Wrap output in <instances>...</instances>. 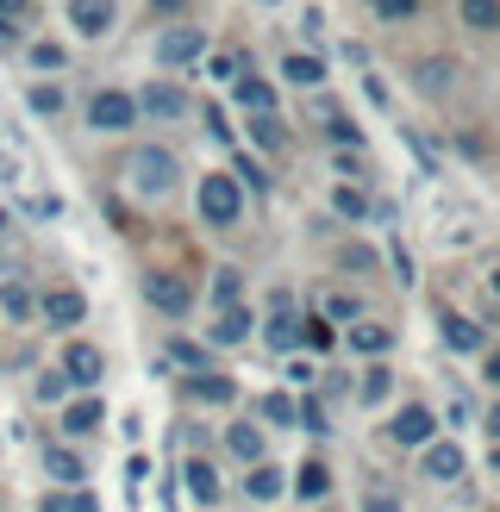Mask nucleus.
I'll use <instances>...</instances> for the list:
<instances>
[{
  "label": "nucleus",
  "instance_id": "f257e3e1",
  "mask_svg": "<svg viewBox=\"0 0 500 512\" xmlns=\"http://www.w3.org/2000/svg\"><path fill=\"white\" fill-rule=\"evenodd\" d=\"M244 213V188L232 175H200V219L207 225H238Z\"/></svg>",
  "mask_w": 500,
  "mask_h": 512
},
{
  "label": "nucleus",
  "instance_id": "f03ea898",
  "mask_svg": "<svg viewBox=\"0 0 500 512\" xmlns=\"http://www.w3.org/2000/svg\"><path fill=\"white\" fill-rule=\"evenodd\" d=\"M125 169H132V188H138V194H169V188H175V175H182L169 150H150V144L132 150V163H125Z\"/></svg>",
  "mask_w": 500,
  "mask_h": 512
},
{
  "label": "nucleus",
  "instance_id": "7ed1b4c3",
  "mask_svg": "<svg viewBox=\"0 0 500 512\" xmlns=\"http://www.w3.org/2000/svg\"><path fill=\"white\" fill-rule=\"evenodd\" d=\"M144 300L157 306V313H169V319H182L188 306H194V288H188L182 275H169V269H150V275H144Z\"/></svg>",
  "mask_w": 500,
  "mask_h": 512
},
{
  "label": "nucleus",
  "instance_id": "20e7f679",
  "mask_svg": "<svg viewBox=\"0 0 500 512\" xmlns=\"http://www.w3.org/2000/svg\"><path fill=\"white\" fill-rule=\"evenodd\" d=\"M132 119H138V100L119 94V88H100V94L88 100V125H94V132H125Z\"/></svg>",
  "mask_w": 500,
  "mask_h": 512
},
{
  "label": "nucleus",
  "instance_id": "39448f33",
  "mask_svg": "<svg viewBox=\"0 0 500 512\" xmlns=\"http://www.w3.org/2000/svg\"><path fill=\"white\" fill-rule=\"evenodd\" d=\"M200 50H207V38H200V25H169V32L157 38V57H163L169 69H182V63H194Z\"/></svg>",
  "mask_w": 500,
  "mask_h": 512
},
{
  "label": "nucleus",
  "instance_id": "423d86ee",
  "mask_svg": "<svg viewBox=\"0 0 500 512\" xmlns=\"http://www.w3.org/2000/svg\"><path fill=\"white\" fill-rule=\"evenodd\" d=\"M138 113H150V119H182L188 113V94L175 88V82H150L138 94Z\"/></svg>",
  "mask_w": 500,
  "mask_h": 512
},
{
  "label": "nucleus",
  "instance_id": "0eeeda50",
  "mask_svg": "<svg viewBox=\"0 0 500 512\" xmlns=\"http://www.w3.org/2000/svg\"><path fill=\"white\" fill-rule=\"evenodd\" d=\"M63 375L75 381V388H94V381L107 375V356H100L94 344H69V356H63Z\"/></svg>",
  "mask_w": 500,
  "mask_h": 512
},
{
  "label": "nucleus",
  "instance_id": "6e6552de",
  "mask_svg": "<svg viewBox=\"0 0 500 512\" xmlns=\"http://www.w3.org/2000/svg\"><path fill=\"white\" fill-rule=\"evenodd\" d=\"M69 19L82 38H107L113 32V0H69Z\"/></svg>",
  "mask_w": 500,
  "mask_h": 512
},
{
  "label": "nucleus",
  "instance_id": "1a4fd4ad",
  "mask_svg": "<svg viewBox=\"0 0 500 512\" xmlns=\"http://www.w3.org/2000/svg\"><path fill=\"white\" fill-rule=\"evenodd\" d=\"M432 425H438V419L425 413V406H400L388 431H394V444H425V438H432Z\"/></svg>",
  "mask_w": 500,
  "mask_h": 512
},
{
  "label": "nucleus",
  "instance_id": "9d476101",
  "mask_svg": "<svg viewBox=\"0 0 500 512\" xmlns=\"http://www.w3.org/2000/svg\"><path fill=\"white\" fill-rule=\"evenodd\" d=\"M100 419H107V406L88 394V400H75L69 413H63V431H69V438H88V431H100Z\"/></svg>",
  "mask_w": 500,
  "mask_h": 512
},
{
  "label": "nucleus",
  "instance_id": "9b49d317",
  "mask_svg": "<svg viewBox=\"0 0 500 512\" xmlns=\"http://www.w3.org/2000/svg\"><path fill=\"white\" fill-rule=\"evenodd\" d=\"M188 394H194V400H207V406H225V400L238 394V381H232V375H213V369H200V375L188 381Z\"/></svg>",
  "mask_w": 500,
  "mask_h": 512
},
{
  "label": "nucleus",
  "instance_id": "f8f14e48",
  "mask_svg": "<svg viewBox=\"0 0 500 512\" xmlns=\"http://www.w3.org/2000/svg\"><path fill=\"white\" fill-rule=\"evenodd\" d=\"M282 488H288V481H282V469H275V463H257V469L244 475V494L250 500H282Z\"/></svg>",
  "mask_w": 500,
  "mask_h": 512
},
{
  "label": "nucleus",
  "instance_id": "ddd939ff",
  "mask_svg": "<svg viewBox=\"0 0 500 512\" xmlns=\"http://www.w3.org/2000/svg\"><path fill=\"white\" fill-rule=\"evenodd\" d=\"M44 313L57 319V325H82V313H88V300L75 294V288H57V294H44Z\"/></svg>",
  "mask_w": 500,
  "mask_h": 512
},
{
  "label": "nucleus",
  "instance_id": "4468645a",
  "mask_svg": "<svg viewBox=\"0 0 500 512\" xmlns=\"http://www.w3.org/2000/svg\"><path fill=\"white\" fill-rule=\"evenodd\" d=\"M425 475H432V481H457L463 475V450L457 444H432V450H425Z\"/></svg>",
  "mask_w": 500,
  "mask_h": 512
},
{
  "label": "nucleus",
  "instance_id": "2eb2a0df",
  "mask_svg": "<svg viewBox=\"0 0 500 512\" xmlns=\"http://www.w3.org/2000/svg\"><path fill=\"white\" fill-rule=\"evenodd\" d=\"M182 475H188V494H194L200 506H213V500H219V475H213V463H200V456H194Z\"/></svg>",
  "mask_w": 500,
  "mask_h": 512
},
{
  "label": "nucleus",
  "instance_id": "dca6fc26",
  "mask_svg": "<svg viewBox=\"0 0 500 512\" xmlns=\"http://www.w3.org/2000/svg\"><path fill=\"white\" fill-rule=\"evenodd\" d=\"M269 344H275V350H294V344H300V325L288 319V294H275V319H269Z\"/></svg>",
  "mask_w": 500,
  "mask_h": 512
},
{
  "label": "nucleus",
  "instance_id": "f3484780",
  "mask_svg": "<svg viewBox=\"0 0 500 512\" xmlns=\"http://www.w3.org/2000/svg\"><path fill=\"white\" fill-rule=\"evenodd\" d=\"M444 344H450V350H482V325H475V319H457V313H444Z\"/></svg>",
  "mask_w": 500,
  "mask_h": 512
},
{
  "label": "nucleus",
  "instance_id": "a211bd4d",
  "mask_svg": "<svg viewBox=\"0 0 500 512\" xmlns=\"http://www.w3.org/2000/svg\"><path fill=\"white\" fill-rule=\"evenodd\" d=\"M232 94H238V107H244V113H269V107H275L269 82H257V75H238V88H232Z\"/></svg>",
  "mask_w": 500,
  "mask_h": 512
},
{
  "label": "nucleus",
  "instance_id": "6ab92c4d",
  "mask_svg": "<svg viewBox=\"0 0 500 512\" xmlns=\"http://www.w3.org/2000/svg\"><path fill=\"white\" fill-rule=\"evenodd\" d=\"M244 338H250V313L244 306H225L219 325H213V344H244Z\"/></svg>",
  "mask_w": 500,
  "mask_h": 512
},
{
  "label": "nucleus",
  "instance_id": "aec40b11",
  "mask_svg": "<svg viewBox=\"0 0 500 512\" xmlns=\"http://www.w3.org/2000/svg\"><path fill=\"white\" fill-rule=\"evenodd\" d=\"M38 512H100V500L88 488H69V494H44Z\"/></svg>",
  "mask_w": 500,
  "mask_h": 512
},
{
  "label": "nucleus",
  "instance_id": "412c9836",
  "mask_svg": "<svg viewBox=\"0 0 500 512\" xmlns=\"http://www.w3.org/2000/svg\"><path fill=\"white\" fill-rule=\"evenodd\" d=\"M225 444H232V456H244L250 469L263 463V431L257 425H232V438H225Z\"/></svg>",
  "mask_w": 500,
  "mask_h": 512
},
{
  "label": "nucleus",
  "instance_id": "4be33fe9",
  "mask_svg": "<svg viewBox=\"0 0 500 512\" xmlns=\"http://www.w3.org/2000/svg\"><path fill=\"white\" fill-rule=\"evenodd\" d=\"M463 25L469 32H500V0H463Z\"/></svg>",
  "mask_w": 500,
  "mask_h": 512
},
{
  "label": "nucleus",
  "instance_id": "5701e85b",
  "mask_svg": "<svg viewBox=\"0 0 500 512\" xmlns=\"http://www.w3.org/2000/svg\"><path fill=\"white\" fill-rule=\"evenodd\" d=\"M294 488H300V500H319L325 488H332V469H325V463H300L294 469Z\"/></svg>",
  "mask_w": 500,
  "mask_h": 512
},
{
  "label": "nucleus",
  "instance_id": "b1692460",
  "mask_svg": "<svg viewBox=\"0 0 500 512\" xmlns=\"http://www.w3.org/2000/svg\"><path fill=\"white\" fill-rule=\"evenodd\" d=\"M450 75H457V63L425 57V63H419V94H444V88H450Z\"/></svg>",
  "mask_w": 500,
  "mask_h": 512
},
{
  "label": "nucleus",
  "instance_id": "393cba45",
  "mask_svg": "<svg viewBox=\"0 0 500 512\" xmlns=\"http://www.w3.org/2000/svg\"><path fill=\"white\" fill-rule=\"evenodd\" d=\"M44 469L63 481V488H75V481H82V456L75 450H44Z\"/></svg>",
  "mask_w": 500,
  "mask_h": 512
},
{
  "label": "nucleus",
  "instance_id": "a878e982",
  "mask_svg": "<svg viewBox=\"0 0 500 512\" xmlns=\"http://www.w3.org/2000/svg\"><path fill=\"white\" fill-rule=\"evenodd\" d=\"M350 344H357L363 356H382V350L394 344V331H388V325H350Z\"/></svg>",
  "mask_w": 500,
  "mask_h": 512
},
{
  "label": "nucleus",
  "instance_id": "bb28decb",
  "mask_svg": "<svg viewBox=\"0 0 500 512\" xmlns=\"http://www.w3.org/2000/svg\"><path fill=\"white\" fill-rule=\"evenodd\" d=\"M282 75H288L294 88H313V82H325V69H319V57H288V63H282Z\"/></svg>",
  "mask_w": 500,
  "mask_h": 512
},
{
  "label": "nucleus",
  "instance_id": "cd10ccee",
  "mask_svg": "<svg viewBox=\"0 0 500 512\" xmlns=\"http://www.w3.org/2000/svg\"><path fill=\"white\" fill-rule=\"evenodd\" d=\"M0 306H7V319H32V288H25V281H7Z\"/></svg>",
  "mask_w": 500,
  "mask_h": 512
},
{
  "label": "nucleus",
  "instance_id": "c85d7f7f",
  "mask_svg": "<svg viewBox=\"0 0 500 512\" xmlns=\"http://www.w3.org/2000/svg\"><path fill=\"white\" fill-rule=\"evenodd\" d=\"M250 138H257L263 150H282V119H275V113H257V119H250Z\"/></svg>",
  "mask_w": 500,
  "mask_h": 512
},
{
  "label": "nucleus",
  "instance_id": "c756f323",
  "mask_svg": "<svg viewBox=\"0 0 500 512\" xmlns=\"http://www.w3.org/2000/svg\"><path fill=\"white\" fill-rule=\"evenodd\" d=\"M238 294H244L238 269H219V275H213V300H219V313H225V306H238Z\"/></svg>",
  "mask_w": 500,
  "mask_h": 512
},
{
  "label": "nucleus",
  "instance_id": "7c9ffc66",
  "mask_svg": "<svg viewBox=\"0 0 500 512\" xmlns=\"http://www.w3.org/2000/svg\"><path fill=\"white\" fill-rule=\"evenodd\" d=\"M263 419L269 425H294V400L288 394H263Z\"/></svg>",
  "mask_w": 500,
  "mask_h": 512
},
{
  "label": "nucleus",
  "instance_id": "2f4dec72",
  "mask_svg": "<svg viewBox=\"0 0 500 512\" xmlns=\"http://www.w3.org/2000/svg\"><path fill=\"white\" fill-rule=\"evenodd\" d=\"M332 207H338L344 219H363V213H369V200H363L357 188H338V194H332Z\"/></svg>",
  "mask_w": 500,
  "mask_h": 512
},
{
  "label": "nucleus",
  "instance_id": "473e14b6",
  "mask_svg": "<svg viewBox=\"0 0 500 512\" xmlns=\"http://www.w3.org/2000/svg\"><path fill=\"white\" fill-rule=\"evenodd\" d=\"M388 388H394L388 369H369V375H363V400H369V406H382V400H388Z\"/></svg>",
  "mask_w": 500,
  "mask_h": 512
},
{
  "label": "nucleus",
  "instance_id": "72a5a7b5",
  "mask_svg": "<svg viewBox=\"0 0 500 512\" xmlns=\"http://www.w3.org/2000/svg\"><path fill=\"white\" fill-rule=\"evenodd\" d=\"M300 338H307L313 350H332V325H325V319H307V331H300Z\"/></svg>",
  "mask_w": 500,
  "mask_h": 512
},
{
  "label": "nucleus",
  "instance_id": "f704fd0d",
  "mask_svg": "<svg viewBox=\"0 0 500 512\" xmlns=\"http://www.w3.org/2000/svg\"><path fill=\"white\" fill-rule=\"evenodd\" d=\"M63 107V88H32V113H57Z\"/></svg>",
  "mask_w": 500,
  "mask_h": 512
},
{
  "label": "nucleus",
  "instance_id": "c9c22d12",
  "mask_svg": "<svg viewBox=\"0 0 500 512\" xmlns=\"http://www.w3.org/2000/svg\"><path fill=\"white\" fill-rule=\"evenodd\" d=\"M375 7H382V19H413L419 0H375Z\"/></svg>",
  "mask_w": 500,
  "mask_h": 512
},
{
  "label": "nucleus",
  "instance_id": "e433bc0d",
  "mask_svg": "<svg viewBox=\"0 0 500 512\" xmlns=\"http://www.w3.org/2000/svg\"><path fill=\"white\" fill-rule=\"evenodd\" d=\"M32 63L38 69H63V50L57 44H32Z\"/></svg>",
  "mask_w": 500,
  "mask_h": 512
},
{
  "label": "nucleus",
  "instance_id": "4c0bfd02",
  "mask_svg": "<svg viewBox=\"0 0 500 512\" xmlns=\"http://www.w3.org/2000/svg\"><path fill=\"white\" fill-rule=\"evenodd\" d=\"M69 394V375H44L38 381V400H63Z\"/></svg>",
  "mask_w": 500,
  "mask_h": 512
},
{
  "label": "nucleus",
  "instance_id": "58836bf2",
  "mask_svg": "<svg viewBox=\"0 0 500 512\" xmlns=\"http://www.w3.org/2000/svg\"><path fill=\"white\" fill-rule=\"evenodd\" d=\"M388 263H394V275H400V281H413V256H407V250H400V244L388 250Z\"/></svg>",
  "mask_w": 500,
  "mask_h": 512
},
{
  "label": "nucleus",
  "instance_id": "ea45409f",
  "mask_svg": "<svg viewBox=\"0 0 500 512\" xmlns=\"http://www.w3.org/2000/svg\"><path fill=\"white\" fill-rule=\"evenodd\" d=\"M0 13H7V19H25V13H38V0H0Z\"/></svg>",
  "mask_w": 500,
  "mask_h": 512
},
{
  "label": "nucleus",
  "instance_id": "a19ab883",
  "mask_svg": "<svg viewBox=\"0 0 500 512\" xmlns=\"http://www.w3.org/2000/svg\"><path fill=\"white\" fill-rule=\"evenodd\" d=\"M363 512H400V500H394V494H369Z\"/></svg>",
  "mask_w": 500,
  "mask_h": 512
},
{
  "label": "nucleus",
  "instance_id": "79ce46f5",
  "mask_svg": "<svg viewBox=\"0 0 500 512\" xmlns=\"http://www.w3.org/2000/svg\"><path fill=\"white\" fill-rule=\"evenodd\" d=\"M238 175H244V182H250V188H263V182H269V175H263L257 163H250V157H238Z\"/></svg>",
  "mask_w": 500,
  "mask_h": 512
},
{
  "label": "nucleus",
  "instance_id": "37998d69",
  "mask_svg": "<svg viewBox=\"0 0 500 512\" xmlns=\"http://www.w3.org/2000/svg\"><path fill=\"white\" fill-rule=\"evenodd\" d=\"M213 75L219 82H238V57H213Z\"/></svg>",
  "mask_w": 500,
  "mask_h": 512
},
{
  "label": "nucleus",
  "instance_id": "c03bdc74",
  "mask_svg": "<svg viewBox=\"0 0 500 512\" xmlns=\"http://www.w3.org/2000/svg\"><path fill=\"white\" fill-rule=\"evenodd\" d=\"M150 7H157V13H182L188 0H150Z\"/></svg>",
  "mask_w": 500,
  "mask_h": 512
},
{
  "label": "nucleus",
  "instance_id": "a18cd8bd",
  "mask_svg": "<svg viewBox=\"0 0 500 512\" xmlns=\"http://www.w3.org/2000/svg\"><path fill=\"white\" fill-rule=\"evenodd\" d=\"M488 381H494V388H500V350L488 356Z\"/></svg>",
  "mask_w": 500,
  "mask_h": 512
},
{
  "label": "nucleus",
  "instance_id": "49530a36",
  "mask_svg": "<svg viewBox=\"0 0 500 512\" xmlns=\"http://www.w3.org/2000/svg\"><path fill=\"white\" fill-rule=\"evenodd\" d=\"M488 431H494V444H500V406H494V413H488Z\"/></svg>",
  "mask_w": 500,
  "mask_h": 512
},
{
  "label": "nucleus",
  "instance_id": "de8ad7c7",
  "mask_svg": "<svg viewBox=\"0 0 500 512\" xmlns=\"http://www.w3.org/2000/svg\"><path fill=\"white\" fill-rule=\"evenodd\" d=\"M13 32H19V25H13V19H7V13H0V38H13Z\"/></svg>",
  "mask_w": 500,
  "mask_h": 512
},
{
  "label": "nucleus",
  "instance_id": "09e8293b",
  "mask_svg": "<svg viewBox=\"0 0 500 512\" xmlns=\"http://www.w3.org/2000/svg\"><path fill=\"white\" fill-rule=\"evenodd\" d=\"M488 288H494V294H500V269H494V275H488Z\"/></svg>",
  "mask_w": 500,
  "mask_h": 512
},
{
  "label": "nucleus",
  "instance_id": "8fccbe9b",
  "mask_svg": "<svg viewBox=\"0 0 500 512\" xmlns=\"http://www.w3.org/2000/svg\"><path fill=\"white\" fill-rule=\"evenodd\" d=\"M494 475H500V444H494Z\"/></svg>",
  "mask_w": 500,
  "mask_h": 512
},
{
  "label": "nucleus",
  "instance_id": "3c124183",
  "mask_svg": "<svg viewBox=\"0 0 500 512\" xmlns=\"http://www.w3.org/2000/svg\"><path fill=\"white\" fill-rule=\"evenodd\" d=\"M0 232H7V213H0Z\"/></svg>",
  "mask_w": 500,
  "mask_h": 512
}]
</instances>
